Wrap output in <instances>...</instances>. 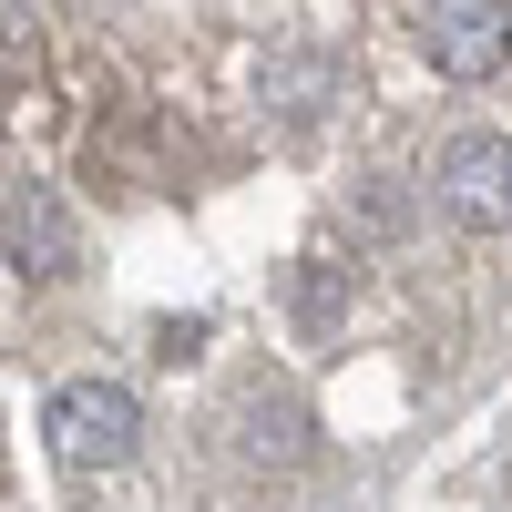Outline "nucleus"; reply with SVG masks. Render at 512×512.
<instances>
[{
    "label": "nucleus",
    "instance_id": "nucleus-1",
    "mask_svg": "<svg viewBox=\"0 0 512 512\" xmlns=\"http://www.w3.org/2000/svg\"><path fill=\"white\" fill-rule=\"evenodd\" d=\"M512 359V0L11 11V369L72 512H297Z\"/></svg>",
    "mask_w": 512,
    "mask_h": 512
}]
</instances>
